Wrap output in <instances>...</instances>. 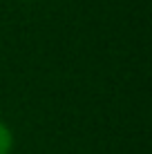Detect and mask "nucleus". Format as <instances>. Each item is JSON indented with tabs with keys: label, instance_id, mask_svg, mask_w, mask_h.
Wrapping results in <instances>:
<instances>
[{
	"label": "nucleus",
	"instance_id": "nucleus-1",
	"mask_svg": "<svg viewBox=\"0 0 152 154\" xmlns=\"http://www.w3.org/2000/svg\"><path fill=\"white\" fill-rule=\"evenodd\" d=\"M14 145H16L14 130L9 127V123H5V121L0 119V154H11Z\"/></svg>",
	"mask_w": 152,
	"mask_h": 154
}]
</instances>
